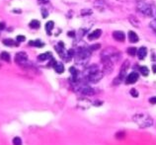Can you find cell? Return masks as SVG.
Segmentation results:
<instances>
[{
    "instance_id": "obj_23",
    "label": "cell",
    "mask_w": 156,
    "mask_h": 145,
    "mask_svg": "<svg viewBox=\"0 0 156 145\" xmlns=\"http://www.w3.org/2000/svg\"><path fill=\"white\" fill-rule=\"evenodd\" d=\"M30 27L32 28V29H39V28H40V22L38 21V20H33V21H31Z\"/></svg>"
},
{
    "instance_id": "obj_16",
    "label": "cell",
    "mask_w": 156,
    "mask_h": 145,
    "mask_svg": "<svg viewBox=\"0 0 156 145\" xmlns=\"http://www.w3.org/2000/svg\"><path fill=\"white\" fill-rule=\"evenodd\" d=\"M29 46H36V48H43L44 46V43L43 42H41L40 40H32V42L29 43Z\"/></svg>"
},
{
    "instance_id": "obj_4",
    "label": "cell",
    "mask_w": 156,
    "mask_h": 145,
    "mask_svg": "<svg viewBox=\"0 0 156 145\" xmlns=\"http://www.w3.org/2000/svg\"><path fill=\"white\" fill-rule=\"evenodd\" d=\"M121 57V53L119 50H117L114 48H108L106 49H104L101 53V58H108L111 59L113 62L119 60Z\"/></svg>"
},
{
    "instance_id": "obj_25",
    "label": "cell",
    "mask_w": 156,
    "mask_h": 145,
    "mask_svg": "<svg viewBox=\"0 0 156 145\" xmlns=\"http://www.w3.org/2000/svg\"><path fill=\"white\" fill-rule=\"evenodd\" d=\"M128 53L129 55L132 56H135L136 54V48H135V46H132V48H129L128 49Z\"/></svg>"
},
{
    "instance_id": "obj_20",
    "label": "cell",
    "mask_w": 156,
    "mask_h": 145,
    "mask_svg": "<svg viewBox=\"0 0 156 145\" xmlns=\"http://www.w3.org/2000/svg\"><path fill=\"white\" fill-rule=\"evenodd\" d=\"M0 58L2 59V60H4L6 62H9L10 61V54H9L8 52H1V55H0Z\"/></svg>"
},
{
    "instance_id": "obj_11",
    "label": "cell",
    "mask_w": 156,
    "mask_h": 145,
    "mask_svg": "<svg viewBox=\"0 0 156 145\" xmlns=\"http://www.w3.org/2000/svg\"><path fill=\"white\" fill-rule=\"evenodd\" d=\"M91 102L89 100L87 99H79L78 100V106H79V108H81V109H83V110H86V109H88L89 107L91 106Z\"/></svg>"
},
{
    "instance_id": "obj_8",
    "label": "cell",
    "mask_w": 156,
    "mask_h": 145,
    "mask_svg": "<svg viewBox=\"0 0 156 145\" xmlns=\"http://www.w3.org/2000/svg\"><path fill=\"white\" fill-rule=\"evenodd\" d=\"M15 61L17 62L19 65L25 66L28 62V56L26 54V52H18L15 56Z\"/></svg>"
},
{
    "instance_id": "obj_26",
    "label": "cell",
    "mask_w": 156,
    "mask_h": 145,
    "mask_svg": "<svg viewBox=\"0 0 156 145\" xmlns=\"http://www.w3.org/2000/svg\"><path fill=\"white\" fill-rule=\"evenodd\" d=\"M73 55H74V50H73V49L68 50V52H66V57H65L66 60H70Z\"/></svg>"
},
{
    "instance_id": "obj_24",
    "label": "cell",
    "mask_w": 156,
    "mask_h": 145,
    "mask_svg": "<svg viewBox=\"0 0 156 145\" xmlns=\"http://www.w3.org/2000/svg\"><path fill=\"white\" fill-rule=\"evenodd\" d=\"M139 71H140V73L143 75V76H147V75L149 74V70L146 66H140V67H139Z\"/></svg>"
},
{
    "instance_id": "obj_5",
    "label": "cell",
    "mask_w": 156,
    "mask_h": 145,
    "mask_svg": "<svg viewBox=\"0 0 156 145\" xmlns=\"http://www.w3.org/2000/svg\"><path fill=\"white\" fill-rule=\"evenodd\" d=\"M136 9L140 12L141 14L145 15V16H152V11H151V5L144 1H138L136 3Z\"/></svg>"
},
{
    "instance_id": "obj_22",
    "label": "cell",
    "mask_w": 156,
    "mask_h": 145,
    "mask_svg": "<svg viewBox=\"0 0 156 145\" xmlns=\"http://www.w3.org/2000/svg\"><path fill=\"white\" fill-rule=\"evenodd\" d=\"M3 43L6 46H13L15 45H17V43H15V40H12V39H6L3 40Z\"/></svg>"
},
{
    "instance_id": "obj_29",
    "label": "cell",
    "mask_w": 156,
    "mask_h": 145,
    "mask_svg": "<svg viewBox=\"0 0 156 145\" xmlns=\"http://www.w3.org/2000/svg\"><path fill=\"white\" fill-rule=\"evenodd\" d=\"M17 42L18 43H21V42H24L25 40H26V38H25L24 36H17Z\"/></svg>"
},
{
    "instance_id": "obj_35",
    "label": "cell",
    "mask_w": 156,
    "mask_h": 145,
    "mask_svg": "<svg viewBox=\"0 0 156 145\" xmlns=\"http://www.w3.org/2000/svg\"><path fill=\"white\" fill-rule=\"evenodd\" d=\"M5 29V23L4 22H0V30H4Z\"/></svg>"
},
{
    "instance_id": "obj_15",
    "label": "cell",
    "mask_w": 156,
    "mask_h": 145,
    "mask_svg": "<svg viewBox=\"0 0 156 145\" xmlns=\"http://www.w3.org/2000/svg\"><path fill=\"white\" fill-rule=\"evenodd\" d=\"M69 71H70V73L72 75V79H73V82H77L78 80V71L76 70L75 67H70L69 68Z\"/></svg>"
},
{
    "instance_id": "obj_9",
    "label": "cell",
    "mask_w": 156,
    "mask_h": 145,
    "mask_svg": "<svg viewBox=\"0 0 156 145\" xmlns=\"http://www.w3.org/2000/svg\"><path fill=\"white\" fill-rule=\"evenodd\" d=\"M138 78H139L138 73H136V72H132V73L129 74L128 76L126 77V84H133L138 80Z\"/></svg>"
},
{
    "instance_id": "obj_21",
    "label": "cell",
    "mask_w": 156,
    "mask_h": 145,
    "mask_svg": "<svg viewBox=\"0 0 156 145\" xmlns=\"http://www.w3.org/2000/svg\"><path fill=\"white\" fill-rule=\"evenodd\" d=\"M53 27H55V23H53L52 21H49L46 24V30H47V32L49 33V34H50L52 30L53 29Z\"/></svg>"
},
{
    "instance_id": "obj_30",
    "label": "cell",
    "mask_w": 156,
    "mask_h": 145,
    "mask_svg": "<svg viewBox=\"0 0 156 145\" xmlns=\"http://www.w3.org/2000/svg\"><path fill=\"white\" fill-rule=\"evenodd\" d=\"M100 46H100V43H97V45H93V46H91L89 49H91V52H92V50H94V49H98L100 48Z\"/></svg>"
},
{
    "instance_id": "obj_17",
    "label": "cell",
    "mask_w": 156,
    "mask_h": 145,
    "mask_svg": "<svg viewBox=\"0 0 156 145\" xmlns=\"http://www.w3.org/2000/svg\"><path fill=\"white\" fill-rule=\"evenodd\" d=\"M39 60L40 61H44V60H47V59H49V58H52V53L50 52H44V53H42V54H40L39 55Z\"/></svg>"
},
{
    "instance_id": "obj_13",
    "label": "cell",
    "mask_w": 156,
    "mask_h": 145,
    "mask_svg": "<svg viewBox=\"0 0 156 145\" xmlns=\"http://www.w3.org/2000/svg\"><path fill=\"white\" fill-rule=\"evenodd\" d=\"M136 52H138V58L140 59V60H142V59L145 58L146 54H147V49H146L145 46H141V48H139V49Z\"/></svg>"
},
{
    "instance_id": "obj_1",
    "label": "cell",
    "mask_w": 156,
    "mask_h": 145,
    "mask_svg": "<svg viewBox=\"0 0 156 145\" xmlns=\"http://www.w3.org/2000/svg\"><path fill=\"white\" fill-rule=\"evenodd\" d=\"M103 77V72H102L97 65H91L85 69L84 71V78L91 83H98Z\"/></svg>"
},
{
    "instance_id": "obj_36",
    "label": "cell",
    "mask_w": 156,
    "mask_h": 145,
    "mask_svg": "<svg viewBox=\"0 0 156 145\" xmlns=\"http://www.w3.org/2000/svg\"><path fill=\"white\" fill-rule=\"evenodd\" d=\"M40 3H42V4H46V3H49L50 0H38Z\"/></svg>"
},
{
    "instance_id": "obj_12",
    "label": "cell",
    "mask_w": 156,
    "mask_h": 145,
    "mask_svg": "<svg viewBox=\"0 0 156 145\" xmlns=\"http://www.w3.org/2000/svg\"><path fill=\"white\" fill-rule=\"evenodd\" d=\"M101 35H102V31L100 29L95 30L94 32H92L91 34L88 35V40H97V39H99V38L101 37Z\"/></svg>"
},
{
    "instance_id": "obj_28",
    "label": "cell",
    "mask_w": 156,
    "mask_h": 145,
    "mask_svg": "<svg viewBox=\"0 0 156 145\" xmlns=\"http://www.w3.org/2000/svg\"><path fill=\"white\" fill-rule=\"evenodd\" d=\"M130 95H132V97H135V98H138V92L136 91V89L133 88V89L130 90Z\"/></svg>"
},
{
    "instance_id": "obj_14",
    "label": "cell",
    "mask_w": 156,
    "mask_h": 145,
    "mask_svg": "<svg viewBox=\"0 0 156 145\" xmlns=\"http://www.w3.org/2000/svg\"><path fill=\"white\" fill-rule=\"evenodd\" d=\"M129 42L132 43H138V36L135 32H132V31H129Z\"/></svg>"
},
{
    "instance_id": "obj_31",
    "label": "cell",
    "mask_w": 156,
    "mask_h": 145,
    "mask_svg": "<svg viewBox=\"0 0 156 145\" xmlns=\"http://www.w3.org/2000/svg\"><path fill=\"white\" fill-rule=\"evenodd\" d=\"M150 27L156 32V20H154V21L151 22V23H150Z\"/></svg>"
},
{
    "instance_id": "obj_7",
    "label": "cell",
    "mask_w": 156,
    "mask_h": 145,
    "mask_svg": "<svg viewBox=\"0 0 156 145\" xmlns=\"http://www.w3.org/2000/svg\"><path fill=\"white\" fill-rule=\"evenodd\" d=\"M76 90H77L78 93H80L81 95H84V96H92V95H94V93H95L94 89H92L91 87H89L87 85H84V84H78Z\"/></svg>"
},
{
    "instance_id": "obj_10",
    "label": "cell",
    "mask_w": 156,
    "mask_h": 145,
    "mask_svg": "<svg viewBox=\"0 0 156 145\" xmlns=\"http://www.w3.org/2000/svg\"><path fill=\"white\" fill-rule=\"evenodd\" d=\"M113 37L115 40H118V42H123L126 39L125 34H123V32H122V31H116V32H114Z\"/></svg>"
},
{
    "instance_id": "obj_37",
    "label": "cell",
    "mask_w": 156,
    "mask_h": 145,
    "mask_svg": "<svg viewBox=\"0 0 156 145\" xmlns=\"http://www.w3.org/2000/svg\"><path fill=\"white\" fill-rule=\"evenodd\" d=\"M152 69H153V72H154V73H156V65L152 66Z\"/></svg>"
},
{
    "instance_id": "obj_33",
    "label": "cell",
    "mask_w": 156,
    "mask_h": 145,
    "mask_svg": "<svg viewBox=\"0 0 156 145\" xmlns=\"http://www.w3.org/2000/svg\"><path fill=\"white\" fill-rule=\"evenodd\" d=\"M42 13H43V17L44 18H47V14H49V13H47V11H46L44 9H43V10H42Z\"/></svg>"
},
{
    "instance_id": "obj_3",
    "label": "cell",
    "mask_w": 156,
    "mask_h": 145,
    "mask_svg": "<svg viewBox=\"0 0 156 145\" xmlns=\"http://www.w3.org/2000/svg\"><path fill=\"white\" fill-rule=\"evenodd\" d=\"M133 121L141 128L149 127L153 124V119L147 113H136L133 116Z\"/></svg>"
},
{
    "instance_id": "obj_34",
    "label": "cell",
    "mask_w": 156,
    "mask_h": 145,
    "mask_svg": "<svg viewBox=\"0 0 156 145\" xmlns=\"http://www.w3.org/2000/svg\"><path fill=\"white\" fill-rule=\"evenodd\" d=\"M125 136V133L123 132H119V133H117V138H122V137H123Z\"/></svg>"
},
{
    "instance_id": "obj_38",
    "label": "cell",
    "mask_w": 156,
    "mask_h": 145,
    "mask_svg": "<svg viewBox=\"0 0 156 145\" xmlns=\"http://www.w3.org/2000/svg\"><path fill=\"white\" fill-rule=\"evenodd\" d=\"M68 36H71V37H74V33L71 32V33H68Z\"/></svg>"
},
{
    "instance_id": "obj_27",
    "label": "cell",
    "mask_w": 156,
    "mask_h": 145,
    "mask_svg": "<svg viewBox=\"0 0 156 145\" xmlns=\"http://www.w3.org/2000/svg\"><path fill=\"white\" fill-rule=\"evenodd\" d=\"M13 145H22V139L20 137H15L13 139Z\"/></svg>"
},
{
    "instance_id": "obj_2",
    "label": "cell",
    "mask_w": 156,
    "mask_h": 145,
    "mask_svg": "<svg viewBox=\"0 0 156 145\" xmlns=\"http://www.w3.org/2000/svg\"><path fill=\"white\" fill-rule=\"evenodd\" d=\"M74 55L76 63L79 65H85L91 57V49L89 48H78Z\"/></svg>"
},
{
    "instance_id": "obj_19",
    "label": "cell",
    "mask_w": 156,
    "mask_h": 145,
    "mask_svg": "<svg viewBox=\"0 0 156 145\" xmlns=\"http://www.w3.org/2000/svg\"><path fill=\"white\" fill-rule=\"evenodd\" d=\"M53 67H55V70L59 74L63 73V71H64V66H63L61 63H55Z\"/></svg>"
},
{
    "instance_id": "obj_18",
    "label": "cell",
    "mask_w": 156,
    "mask_h": 145,
    "mask_svg": "<svg viewBox=\"0 0 156 145\" xmlns=\"http://www.w3.org/2000/svg\"><path fill=\"white\" fill-rule=\"evenodd\" d=\"M129 22L132 23V26H135V27H139L140 26V23H139V21H138V19L136 18V17H135V16H130L129 18Z\"/></svg>"
},
{
    "instance_id": "obj_6",
    "label": "cell",
    "mask_w": 156,
    "mask_h": 145,
    "mask_svg": "<svg viewBox=\"0 0 156 145\" xmlns=\"http://www.w3.org/2000/svg\"><path fill=\"white\" fill-rule=\"evenodd\" d=\"M129 61L126 60V61L123 62V64L122 65V68H121V72H120L119 76H118L116 79H115V81H114V84L115 85L120 84L123 79H126V70L129 69Z\"/></svg>"
},
{
    "instance_id": "obj_32",
    "label": "cell",
    "mask_w": 156,
    "mask_h": 145,
    "mask_svg": "<svg viewBox=\"0 0 156 145\" xmlns=\"http://www.w3.org/2000/svg\"><path fill=\"white\" fill-rule=\"evenodd\" d=\"M149 102H150L151 104H156V97H152L149 99Z\"/></svg>"
}]
</instances>
